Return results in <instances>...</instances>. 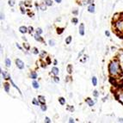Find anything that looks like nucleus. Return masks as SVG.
<instances>
[{
  "label": "nucleus",
  "instance_id": "nucleus-35",
  "mask_svg": "<svg viewBox=\"0 0 123 123\" xmlns=\"http://www.w3.org/2000/svg\"><path fill=\"white\" fill-rule=\"evenodd\" d=\"M62 32H63L62 28H58V34H61Z\"/></svg>",
  "mask_w": 123,
  "mask_h": 123
},
{
  "label": "nucleus",
  "instance_id": "nucleus-20",
  "mask_svg": "<svg viewBox=\"0 0 123 123\" xmlns=\"http://www.w3.org/2000/svg\"><path fill=\"white\" fill-rule=\"evenodd\" d=\"M71 41V36H68V37L65 39V43H66V44H70Z\"/></svg>",
  "mask_w": 123,
  "mask_h": 123
},
{
  "label": "nucleus",
  "instance_id": "nucleus-12",
  "mask_svg": "<svg viewBox=\"0 0 123 123\" xmlns=\"http://www.w3.org/2000/svg\"><path fill=\"white\" fill-rule=\"evenodd\" d=\"M5 65H6V66H7V67H10V65H11V61H10V59H6V60H5Z\"/></svg>",
  "mask_w": 123,
  "mask_h": 123
},
{
  "label": "nucleus",
  "instance_id": "nucleus-24",
  "mask_svg": "<svg viewBox=\"0 0 123 123\" xmlns=\"http://www.w3.org/2000/svg\"><path fill=\"white\" fill-rule=\"evenodd\" d=\"M40 108H41V110H42V111H46V110H47V106H46L45 104H41Z\"/></svg>",
  "mask_w": 123,
  "mask_h": 123
},
{
  "label": "nucleus",
  "instance_id": "nucleus-44",
  "mask_svg": "<svg viewBox=\"0 0 123 123\" xmlns=\"http://www.w3.org/2000/svg\"><path fill=\"white\" fill-rule=\"evenodd\" d=\"M16 47H17V48H19V49H22V48H21V47H20L19 45H18V44H16Z\"/></svg>",
  "mask_w": 123,
  "mask_h": 123
},
{
  "label": "nucleus",
  "instance_id": "nucleus-26",
  "mask_svg": "<svg viewBox=\"0 0 123 123\" xmlns=\"http://www.w3.org/2000/svg\"><path fill=\"white\" fill-rule=\"evenodd\" d=\"M23 47H24V48H25L27 50H28V49H29V45H28V43H24V44H23Z\"/></svg>",
  "mask_w": 123,
  "mask_h": 123
},
{
  "label": "nucleus",
  "instance_id": "nucleus-36",
  "mask_svg": "<svg viewBox=\"0 0 123 123\" xmlns=\"http://www.w3.org/2000/svg\"><path fill=\"white\" fill-rule=\"evenodd\" d=\"M93 2H94V0H88V1H87V4H91Z\"/></svg>",
  "mask_w": 123,
  "mask_h": 123
},
{
  "label": "nucleus",
  "instance_id": "nucleus-7",
  "mask_svg": "<svg viewBox=\"0 0 123 123\" xmlns=\"http://www.w3.org/2000/svg\"><path fill=\"white\" fill-rule=\"evenodd\" d=\"M38 101H39L41 104H45V102H46L45 97L42 96V95H39V96H38Z\"/></svg>",
  "mask_w": 123,
  "mask_h": 123
},
{
  "label": "nucleus",
  "instance_id": "nucleus-8",
  "mask_svg": "<svg viewBox=\"0 0 123 123\" xmlns=\"http://www.w3.org/2000/svg\"><path fill=\"white\" fill-rule=\"evenodd\" d=\"M88 10H89V12H91V13H94L95 12V5L94 4H91L90 6H89L88 8Z\"/></svg>",
  "mask_w": 123,
  "mask_h": 123
},
{
  "label": "nucleus",
  "instance_id": "nucleus-32",
  "mask_svg": "<svg viewBox=\"0 0 123 123\" xmlns=\"http://www.w3.org/2000/svg\"><path fill=\"white\" fill-rule=\"evenodd\" d=\"M93 95H94V96H95V97H96V96H98V92L96 91H95L94 92H93Z\"/></svg>",
  "mask_w": 123,
  "mask_h": 123
},
{
  "label": "nucleus",
  "instance_id": "nucleus-14",
  "mask_svg": "<svg viewBox=\"0 0 123 123\" xmlns=\"http://www.w3.org/2000/svg\"><path fill=\"white\" fill-rule=\"evenodd\" d=\"M59 102H60V104L64 105V104L65 103V99L64 97H60V98H59Z\"/></svg>",
  "mask_w": 123,
  "mask_h": 123
},
{
  "label": "nucleus",
  "instance_id": "nucleus-30",
  "mask_svg": "<svg viewBox=\"0 0 123 123\" xmlns=\"http://www.w3.org/2000/svg\"><path fill=\"white\" fill-rule=\"evenodd\" d=\"M49 45L50 46H54L55 45V44H54V40H49Z\"/></svg>",
  "mask_w": 123,
  "mask_h": 123
},
{
  "label": "nucleus",
  "instance_id": "nucleus-15",
  "mask_svg": "<svg viewBox=\"0 0 123 123\" xmlns=\"http://www.w3.org/2000/svg\"><path fill=\"white\" fill-rule=\"evenodd\" d=\"M32 84H33V87H34L35 89H38L39 87H40V85H39V83H38L37 82H36V81H34Z\"/></svg>",
  "mask_w": 123,
  "mask_h": 123
},
{
  "label": "nucleus",
  "instance_id": "nucleus-29",
  "mask_svg": "<svg viewBox=\"0 0 123 123\" xmlns=\"http://www.w3.org/2000/svg\"><path fill=\"white\" fill-rule=\"evenodd\" d=\"M46 5H47L46 4H42L40 5V9H41L42 10H46Z\"/></svg>",
  "mask_w": 123,
  "mask_h": 123
},
{
  "label": "nucleus",
  "instance_id": "nucleus-10",
  "mask_svg": "<svg viewBox=\"0 0 123 123\" xmlns=\"http://www.w3.org/2000/svg\"><path fill=\"white\" fill-rule=\"evenodd\" d=\"M59 72H60V70H59L57 67H53V69H52V73L54 74V75H58Z\"/></svg>",
  "mask_w": 123,
  "mask_h": 123
},
{
  "label": "nucleus",
  "instance_id": "nucleus-27",
  "mask_svg": "<svg viewBox=\"0 0 123 123\" xmlns=\"http://www.w3.org/2000/svg\"><path fill=\"white\" fill-rule=\"evenodd\" d=\"M36 33H37V34H39V35H40V34L42 33V30H41V28H38L37 29H36Z\"/></svg>",
  "mask_w": 123,
  "mask_h": 123
},
{
  "label": "nucleus",
  "instance_id": "nucleus-9",
  "mask_svg": "<svg viewBox=\"0 0 123 123\" xmlns=\"http://www.w3.org/2000/svg\"><path fill=\"white\" fill-rule=\"evenodd\" d=\"M86 103H88V105L89 106H91V107H92V106H94V102H93L92 100H91V98H87L86 99Z\"/></svg>",
  "mask_w": 123,
  "mask_h": 123
},
{
  "label": "nucleus",
  "instance_id": "nucleus-3",
  "mask_svg": "<svg viewBox=\"0 0 123 123\" xmlns=\"http://www.w3.org/2000/svg\"><path fill=\"white\" fill-rule=\"evenodd\" d=\"M16 65H17V67L19 68V69H23V68H24V63L21 60H19V59L16 60Z\"/></svg>",
  "mask_w": 123,
  "mask_h": 123
},
{
  "label": "nucleus",
  "instance_id": "nucleus-6",
  "mask_svg": "<svg viewBox=\"0 0 123 123\" xmlns=\"http://www.w3.org/2000/svg\"><path fill=\"white\" fill-rule=\"evenodd\" d=\"M19 30H20L21 33H23V34H25V33H27L28 31V29L27 28H26L25 26H22V27H20V28H19Z\"/></svg>",
  "mask_w": 123,
  "mask_h": 123
},
{
  "label": "nucleus",
  "instance_id": "nucleus-39",
  "mask_svg": "<svg viewBox=\"0 0 123 123\" xmlns=\"http://www.w3.org/2000/svg\"><path fill=\"white\" fill-rule=\"evenodd\" d=\"M21 11H22V13H23V14H24V13H25V10H24L23 7L21 8Z\"/></svg>",
  "mask_w": 123,
  "mask_h": 123
},
{
  "label": "nucleus",
  "instance_id": "nucleus-21",
  "mask_svg": "<svg viewBox=\"0 0 123 123\" xmlns=\"http://www.w3.org/2000/svg\"><path fill=\"white\" fill-rule=\"evenodd\" d=\"M32 53H34V54H38V53H39V51H38V49L36 48H34L32 49Z\"/></svg>",
  "mask_w": 123,
  "mask_h": 123
},
{
  "label": "nucleus",
  "instance_id": "nucleus-11",
  "mask_svg": "<svg viewBox=\"0 0 123 123\" xmlns=\"http://www.w3.org/2000/svg\"><path fill=\"white\" fill-rule=\"evenodd\" d=\"M35 39L36 40H38V41H42V38L40 37V35H39V34H37V33H36V35H35Z\"/></svg>",
  "mask_w": 123,
  "mask_h": 123
},
{
  "label": "nucleus",
  "instance_id": "nucleus-17",
  "mask_svg": "<svg viewBox=\"0 0 123 123\" xmlns=\"http://www.w3.org/2000/svg\"><path fill=\"white\" fill-rule=\"evenodd\" d=\"M92 83L94 86H95L96 84H97V79H96L95 77H93L92 78Z\"/></svg>",
  "mask_w": 123,
  "mask_h": 123
},
{
  "label": "nucleus",
  "instance_id": "nucleus-2",
  "mask_svg": "<svg viewBox=\"0 0 123 123\" xmlns=\"http://www.w3.org/2000/svg\"><path fill=\"white\" fill-rule=\"evenodd\" d=\"M115 26L116 30L123 33V19H119V20L116 21L115 23Z\"/></svg>",
  "mask_w": 123,
  "mask_h": 123
},
{
  "label": "nucleus",
  "instance_id": "nucleus-5",
  "mask_svg": "<svg viewBox=\"0 0 123 123\" xmlns=\"http://www.w3.org/2000/svg\"><path fill=\"white\" fill-rule=\"evenodd\" d=\"M1 73H2L3 78H4V79H10V75H9V74H8L6 71H3L1 70Z\"/></svg>",
  "mask_w": 123,
  "mask_h": 123
},
{
  "label": "nucleus",
  "instance_id": "nucleus-18",
  "mask_svg": "<svg viewBox=\"0 0 123 123\" xmlns=\"http://www.w3.org/2000/svg\"><path fill=\"white\" fill-rule=\"evenodd\" d=\"M45 4L48 6H51V5L53 4V1L52 0H45Z\"/></svg>",
  "mask_w": 123,
  "mask_h": 123
},
{
  "label": "nucleus",
  "instance_id": "nucleus-4",
  "mask_svg": "<svg viewBox=\"0 0 123 123\" xmlns=\"http://www.w3.org/2000/svg\"><path fill=\"white\" fill-rule=\"evenodd\" d=\"M79 34L81 35H84V25H83V23H81L79 25Z\"/></svg>",
  "mask_w": 123,
  "mask_h": 123
},
{
  "label": "nucleus",
  "instance_id": "nucleus-45",
  "mask_svg": "<svg viewBox=\"0 0 123 123\" xmlns=\"http://www.w3.org/2000/svg\"><path fill=\"white\" fill-rule=\"evenodd\" d=\"M57 3H61V0H55Z\"/></svg>",
  "mask_w": 123,
  "mask_h": 123
},
{
  "label": "nucleus",
  "instance_id": "nucleus-1",
  "mask_svg": "<svg viewBox=\"0 0 123 123\" xmlns=\"http://www.w3.org/2000/svg\"><path fill=\"white\" fill-rule=\"evenodd\" d=\"M108 71L112 76H119L121 75V69L118 61H113L110 63L108 66Z\"/></svg>",
  "mask_w": 123,
  "mask_h": 123
},
{
  "label": "nucleus",
  "instance_id": "nucleus-33",
  "mask_svg": "<svg viewBox=\"0 0 123 123\" xmlns=\"http://www.w3.org/2000/svg\"><path fill=\"white\" fill-rule=\"evenodd\" d=\"M28 32H29V33H32L33 30H34V28H33V27H29V28H28Z\"/></svg>",
  "mask_w": 123,
  "mask_h": 123
},
{
  "label": "nucleus",
  "instance_id": "nucleus-40",
  "mask_svg": "<svg viewBox=\"0 0 123 123\" xmlns=\"http://www.w3.org/2000/svg\"><path fill=\"white\" fill-rule=\"evenodd\" d=\"M83 51H84V49H83V51H81V53H79V54H78V58H79V57H80V56L82 55V54H83Z\"/></svg>",
  "mask_w": 123,
  "mask_h": 123
},
{
  "label": "nucleus",
  "instance_id": "nucleus-13",
  "mask_svg": "<svg viewBox=\"0 0 123 123\" xmlns=\"http://www.w3.org/2000/svg\"><path fill=\"white\" fill-rule=\"evenodd\" d=\"M30 77H31V78H33V79H35V78H37V74H36L35 71H32L30 74Z\"/></svg>",
  "mask_w": 123,
  "mask_h": 123
},
{
  "label": "nucleus",
  "instance_id": "nucleus-28",
  "mask_svg": "<svg viewBox=\"0 0 123 123\" xmlns=\"http://www.w3.org/2000/svg\"><path fill=\"white\" fill-rule=\"evenodd\" d=\"M71 22H72L73 23H74V24H76V23H78V19H77V18H72V19H71Z\"/></svg>",
  "mask_w": 123,
  "mask_h": 123
},
{
  "label": "nucleus",
  "instance_id": "nucleus-34",
  "mask_svg": "<svg viewBox=\"0 0 123 123\" xmlns=\"http://www.w3.org/2000/svg\"><path fill=\"white\" fill-rule=\"evenodd\" d=\"M54 81H55L56 83H59V81H60V78L58 77H54Z\"/></svg>",
  "mask_w": 123,
  "mask_h": 123
},
{
  "label": "nucleus",
  "instance_id": "nucleus-41",
  "mask_svg": "<svg viewBox=\"0 0 123 123\" xmlns=\"http://www.w3.org/2000/svg\"><path fill=\"white\" fill-rule=\"evenodd\" d=\"M4 16L3 15V13H1V20H4Z\"/></svg>",
  "mask_w": 123,
  "mask_h": 123
},
{
  "label": "nucleus",
  "instance_id": "nucleus-23",
  "mask_svg": "<svg viewBox=\"0 0 123 123\" xmlns=\"http://www.w3.org/2000/svg\"><path fill=\"white\" fill-rule=\"evenodd\" d=\"M32 103H33V104H35V105H39L40 102H39V101H37L36 99H33Z\"/></svg>",
  "mask_w": 123,
  "mask_h": 123
},
{
  "label": "nucleus",
  "instance_id": "nucleus-43",
  "mask_svg": "<svg viewBox=\"0 0 123 123\" xmlns=\"http://www.w3.org/2000/svg\"><path fill=\"white\" fill-rule=\"evenodd\" d=\"M69 122H74V121H73L72 118H70L69 119Z\"/></svg>",
  "mask_w": 123,
  "mask_h": 123
},
{
  "label": "nucleus",
  "instance_id": "nucleus-46",
  "mask_svg": "<svg viewBox=\"0 0 123 123\" xmlns=\"http://www.w3.org/2000/svg\"><path fill=\"white\" fill-rule=\"evenodd\" d=\"M119 121H120V122H123V119H120Z\"/></svg>",
  "mask_w": 123,
  "mask_h": 123
},
{
  "label": "nucleus",
  "instance_id": "nucleus-19",
  "mask_svg": "<svg viewBox=\"0 0 123 123\" xmlns=\"http://www.w3.org/2000/svg\"><path fill=\"white\" fill-rule=\"evenodd\" d=\"M67 71H68V73H71V72H72V66H71V65H68Z\"/></svg>",
  "mask_w": 123,
  "mask_h": 123
},
{
  "label": "nucleus",
  "instance_id": "nucleus-22",
  "mask_svg": "<svg viewBox=\"0 0 123 123\" xmlns=\"http://www.w3.org/2000/svg\"><path fill=\"white\" fill-rule=\"evenodd\" d=\"M118 99H119V101H120V102H121V103L123 104V93H122V94H121L120 95H119Z\"/></svg>",
  "mask_w": 123,
  "mask_h": 123
},
{
  "label": "nucleus",
  "instance_id": "nucleus-42",
  "mask_svg": "<svg viewBox=\"0 0 123 123\" xmlns=\"http://www.w3.org/2000/svg\"><path fill=\"white\" fill-rule=\"evenodd\" d=\"M44 55H46V53H45V52H42V53H41V58H43V57H44Z\"/></svg>",
  "mask_w": 123,
  "mask_h": 123
},
{
  "label": "nucleus",
  "instance_id": "nucleus-31",
  "mask_svg": "<svg viewBox=\"0 0 123 123\" xmlns=\"http://www.w3.org/2000/svg\"><path fill=\"white\" fill-rule=\"evenodd\" d=\"M45 121L47 123H50L51 122V120L49 118H48V117H46V119H45Z\"/></svg>",
  "mask_w": 123,
  "mask_h": 123
},
{
  "label": "nucleus",
  "instance_id": "nucleus-37",
  "mask_svg": "<svg viewBox=\"0 0 123 123\" xmlns=\"http://www.w3.org/2000/svg\"><path fill=\"white\" fill-rule=\"evenodd\" d=\"M68 109L71 111H73L74 110V108H73V107H68Z\"/></svg>",
  "mask_w": 123,
  "mask_h": 123
},
{
  "label": "nucleus",
  "instance_id": "nucleus-38",
  "mask_svg": "<svg viewBox=\"0 0 123 123\" xmlns=\"http://www.w3.org/2000/svg\"><path fill=\"white\" fill-rule=\"evenodd\" d=\"M105 35H107V36H108H108L110 35V33L108 32V31H106V32H105Z\"/></svg>",
  "mask_w": 123,
  "mask_h": 123
},
{
  "label": "nucleus",
  "instance_id": "nucleus-25",
  "mask_svg": "<svg viewBox=\"0 0 123 123\" xmlns=\"http://www.w3.org/2000/svg\"><path fill=\"white\" fill-rule=\"evenodd\" d=\"M9 4H10V6H14V4H15V1H14V0H10V1H9Z\"/></svg>",
  "mask_w": 123,
  "mask_h": 123
},
{
  "label": "nucleus",
  "instance_id": "nucleus-16",
  "mask_svg": "<svg viewBox=\"0 0 123 123\" xmlns=\"http://www.w3.org/2000/svg\"><path fill=\"white\" fill-rule=\"evenodd\" d=\"M4 90L6 92H9V91H10V85H9V83H4Z\"/></svg>",
  "mask_w": 123,
  "mask_h": 123
}]
</instances>
